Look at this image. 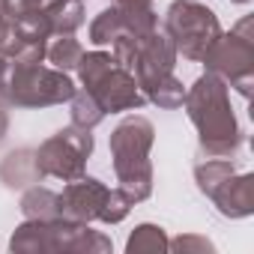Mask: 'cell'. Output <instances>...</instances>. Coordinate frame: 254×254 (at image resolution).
Here are the masks:
<instances>
[{"label": "cell", "mask_w": 254, "mask_h": 254, "mask_svg": "<svg viewBox=\"0 0 254 254\" xmlns=\"http://www.w3.org/2000/svg\"><path fill=\"white\" fill-rule=\"evenodd\" d=\"M147 102H156L159 108H183V99H186V90L183 84L177 81V75H168L162 78L159 84H153L150 90H144Z\"/></svg>", "instance_id": "19"}, {"label": "cell", "mask_w": 254, "mask_h": 254, "mask_svg": "<svg viewBox=\"0 0 254 254\" xmlns=\"http://www.w3.org/2000/svg\"><path fill=\"white\" fill-rule=\"evenodd\" d=\"M206 197L218 206L221 215H227V218H245V215L254 212V177L251 174L236 177V171H233Z\"/></svg>", "instance_id": "10"}, {"label": "cell", "mask_w": 254, "mask_h": 254, "mask_svg": "<svg viewBox=\"0 0 254 254\" xmlns=\"http://www.w3.org/2000/svg\"><path fill=\"white\" fill-rule=\"evenodd\" d=\"M126 251L129 254H144V251H168V236L162 227L156 224H138L135 233L126 242Z\"/></svg>", "instance_id": "18"}, {"label": "cell", "mask_w": 254, "mask_h": 254, "mask_svg": "<svg viewBox=\"0 0 254 254\" xmlns=\"http://www.w3.org/2000/svg\"><path fill=\"white\" fill-rule=\"evenodd\" d=\"M183 105L200 135V150L206 153V159H230L239 150L242 132L227 99V84L215 72L200 75L194 87L186 93Z\"/></svg>", "instance_id": "2"}, {"label": "cell", "mask_w": 254, "mask_h": 254, "mask_svg": "<svg viewBox=\"0 0 254 254\" xmlns=\"http://www.w3.org/2000/svg\"><path fill=\"white\" fill-rule=\"evenodd\" d=\"M132 206H135V200L126 194L123 189H111L108 197H105V206H102V212H99V221H105V224H117V221H123L126 215H129Z\"/></svg>", "instance_id": "20"}, {"label": "cell", "mask_w": 254, "mask_h": 254, "mask_svg": "<svg viewBox=\"0 0 254 254\" xmlns=\"http://www.w3.org/2000/svg\"><path fill=\"white\" fill-rule=\"evenodd\" d=\"M254 21L242 18L230 33H221L212 48L203 54L206 72H215L224 84L236 87L245 99L251 96V78H254Z\"/></svg>", "instance_id": "7"}, {"label": "cell", "mask_w": 254, "mask_h": 254, "mask_svg": "<svg viewBox=\"0 0 254 254\" xmlns=\"http://www.w3.org/2000/svg\"><path fill=\"white\" fill-rule=\"evenodd\" d=\"M117 9L126 21V33H132V36H147L159 27L153 0H117Z\"/></svg>", "instance_id": "13"}, {"label": "cell", "mask_w": 254, "mask_h": 254, "mask_svg": "<svg viewBox=\"0 0 254 254\" xmlns=\"http://www.w3.org/2000/svg\"><path fill=\"white\" fill-rule=\"evenodd\" d=\"M0 180H3L9 189H24L30 183H39L45 180L39 165H36V156L30 150H18V153H9L0 165Z\"/></svg>", "instance_id": "11"}, {"label": "cell", "mask_w": 254, "mask_h": 254, "mask_svg": "<svg viewBox=\"0 0 254 254\" xmlns=\"http://www.w3.org/2000/svg\"><path fill=\"white\" fill-rule=\"evenodd\" d=\"M69 102H72V126H81V129H96V126L105 120V111L93 99V93H87V90L78 93L75 90V96Z\"/></svg>", "instance_id": "16"}, {"label": "cell", "mask_w": 254, "mask_h": 254, "mask_svg": "<svg viewBox=\"0 0 254 254\" xmlns=\"http://www.w3.org/2000/svg\"><path fill=\"white\" fill-rule=\"evenodd\" d=\"M6 132H9V111L3 108V102H0V141L6 138Z\"/></svg>", "instance_id": "22"}, {"label": "cell", "mask_w": 254, "mask_h": 254, "mask_svg": "<svg viewBox=\"0 0 254 254\" xmlns=\"http://www.w3.org/2000/svg\"><path fill=\"white\" fill-rule=\"evenodd\" d=\"M81 54H84V48H81V42H78V39H72V33H69V36H60V39H57V42H51V45H48V51H45L48 63H51L54 69H63V72L78 69Z\"/></svg>", "instance_id": "17"}, {"label": "cell", "mask_w": 254, "mask_h": 254, "mask_svg": "<svg viewBox=\"0 0 254 254\" xmlns=\"http://www.w3.org/2000/svg\"><path fill=\"white\" fill-rule=\"evenodd\" d=\"M165 33L174 42L177 54L200 63L212 42L221 36V24L215 12L197 0H174L165 12Z\"/></svg>", "instance_id": "6"}, {"label": "cell", "mask_w": 254, "mask_h": 254, "mask_svg": "<svg viewBox=\"0 0 254 254\" xmlns=\"http://www.w3.org/2000/svg\"><path fill=\"white\" fill-rule=\"evenodd\" d=\"M90 153H93L90 129L69 126V129H60L57 135H51L33 156H36V165H39L42 177H57V180L69 183V180L84 177Z\"/></svg>", "instance_id": "8"}, {"label": "cell", "mask_w": 254, "mask_h": 254, "mask_svg": "<svg viewBox=\"0 0 254 254\" xmlns=\"http://www.w3.org/2000/svg\"><path fill=\"white\" fill-rule=\"evenodd\" d=\"M21 212L30 221H48V218H60V206H57V191L33 186L24 191L21 197Z\"/></svg>", "instance_id": "14"}, {"label": "cell", "mask_w": 254, "mask_h": 254, "mask_svg": "<svg viewBox=\"0 0 254 254\" xmlns=\"http://www.w3.org/2000/svg\"><path fill=\"white\" fill-rule=\"evenodd\" d=\"M12 251L21 254H42V251H87V254H102L111 251V239L90 230L87 224L78 221H66V218H48V221H24L12 239H9Z\"/></svg>", "instance_id": "5"}, {"label": "cell", "mask_w": 254, "mask_h": 254, "mask_svg": "<svg viewBox=\"0 0 254 254\" xmlns=\"http://www.w3.org/2000/svg\"><path fill=\"white\" fill-rule=\"evenodd\" d=\"M108 186L93 180V177H78L69 180L66 189L57 194V206H60V218L66 221H78V224H90L99 218L105 197H108Z\"/></svg>", "instance_id": "9"}, {"label": "cell", "mask_w": 254, "mask_h": 254, "mask_svg": "<svg viewBox=\"0 0 254 254\" xmlns=\"http://www.w3.org/2000/svg\"><path fill=\"white\" fill-rule=\"evenodd\" d=\"M123 33H126V21H123V15H120L117 6L99 12V15L93 18V24H90V42L99 45V48H102V45H114Z\"/></svg>", "instance_id": "15"}, {"label": "cell", "mask_w": 254, "mask_h": 254, "mask_svg": "<svg viewBox=\"0 0 254 254\" xmlns=\"http://www.w3.org/2000/svg\"><path fill=\"white\" fill-rule=\"evenodd\" d=\"M153 123L147 117H129L123 120L111 135V159L114 174L120 180V189L135 203L147 200L153 191V165H150V147H153Z\"/></svg>", "instance_id": "3"}, {"label": "cell", "mask_w": 254, "mask_h": 254, "mask_svg": "<svg viewBox=\"0 0 254 254\" xmlns=\"http://www.w3.org/2000/svg\"><path fill=\"white\" fill-rule=\"evenodd\" d=\"M168 248H174V251H212V242L203 236H180V239L168 242Z\"/></svg>", "instance_id": "21"}, {"label": "cell", "mask_w": 254, "mask_h": 254, "mask_svg": "<svg viewBox=\"0 0 254 254\" xmlns=\"http://www.w3.org/2000/svg\"><path fill=\"white\" fill-rule=\"evenodd\" d=\"M48 42H24L9 57L6 84L0 90V102L15 108H51L75 96V84L63 69L42 66Z\"/></svg>", "instance_id": "1"}, {"label": "cell", "mask_w": 254, "mask_h": 254, "mask_svg": "<svg viewBox=\"0 0 254 254\" xmlns=\"http://www.w3.org/2000/svg\"><path fill=\"white\" fill-rule=\"evenodd\" d=\"M45 21L51 36H69L84 24V3L81 0H48Z\"/></svg>", "instance_id": "12"}, {"label": "cell", "mask_w": 254, "mask_h": 254, "mask_svg": "<svg viewBox=\"0 0 254 254\" xmlns=\"http://www.w3.org/2000/svg\"><path fill=\"white\" fill-rule=\"evenodd\" d=\"M233 3H248V0H233Z\"/></svg>", "instance_id": "23"}, {"label": "cell", "mask_w": 254, "mask_h": 254, "mask_svg": "<svg viewBox=\"0 0 254 254\" xmlns=\"http://www.w3.org/2000/svg\"><path fill=\"white\" fill-rule=\"evenodd\" d=\"M78 75L84 81V90L93 93V99L102 105V111H135L147 105V96L141 93L135 75L123 69L108 51H90L78 60Z\"/></svg>", "instance_id": "4"}]
</instances>
